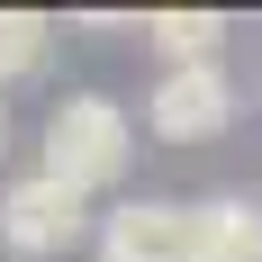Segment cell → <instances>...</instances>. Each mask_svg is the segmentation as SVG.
I'll use <instances>...</instances> for the list:
<instances>
[{"label": "cell", "instance_id": "1", "mask_svg": "<svg viewBox=\"0 0 262 262\" xmlns=\"http://www.w3.org/2000/svg\"><path fill=\"white\" fill-rule=\"evenodd\" d=\"M136 154V127H127V108L108 100V91H63V100L46 108V136H36V172H54L63 190H91L118 181Z\"/></svg>", "mask_w": 262, "mask_h": 262}, {"label": "cell", "instance_id": "2", "mask_svg": "<svg viewBox=\"0 0 262 262\" xmlns=\"http://www.w3.org/2000/svg\"><path fill=\"white\" fill-rule=\"evenodd\" d=\"M100 235V217H91V199L81 190H63L54 172H18V181H0V244L9 253H63V244Z\"/></svg>", "mask_w": 262, "mask_h": 262}, {"label": "cell", "instance_id": "3", "mask_svg": "<svg viewBox=\"0 0 262 262\" xmlns=\"http://www.w3.org/2000/svg\"><path fill=\"white\" fill-rule=\"evenodd\" d=\"M145 127L163 145H208V136H226L235 127V81H226V63H172V73H154Z\"/></svg>", "mask_w": 262, "mask_h": 262}, {"label": "cell", "instance_id": "4", "mask_svg": "<svg viewBox=\"0 0 262 262\" xmlns=\"http://www.w3.org/2000/svg\"><path fill=\"white\" fill-rule=\"evenodd\" d=\"M100 262H190V208L181 199H118L100 208Z\"/></svg>", "mask_w": 262, "mask_h": 262}, {"label": "cell", "instance_id": "5", "mask_svg": "<svg viewBox=\"0 0 262 262\" xmlns=\"http://www.w3.org/2000/svg\"><path fill=\"white\" fill-rule=\"evenodd\" d=\"M190 262H262V208L217 190L190 208Z\"/></svg>", "mask_w": 262, "mask_h": 262}, {"label": "cell", "instance_id": "6", "mask_svg": "<svg viewBox=\"0 0 262 262\" xmlns=\"http://www.w3.org/2000/svg\"><path fill=\"white\" fill-rule=\"evenodd\" d=\"M136 36L163 54V73H172V63H217V46H226V9H154Z\"/></svg>", "mask_w": 262, "mask_h": 262}, {"label": "cell", "instance_id": "7", "mask_svg": "<svg viewBox=\"0 0 262 262\" xmlns=\"http://www.w3.org/2000/svg\"><path fill=\"white\" fill-rule=\"evenodd\" d=\"M54 54V18L46 9H0V91L9 81H36Z\"/></svg>", "mask_w": 262, "mask_h": 262}, {"label": "cell", "instance_id": "8", "mask_svg": "<svg viewBox=\"0 0 262 262\" xmlns=\"http://www.w3.org/2000/svg\"><path fill=\"white\" fill-rule=\"evenodd\" d=\"M0 145H9V108H0Z\"/></svg>", "mask_w": 262, "mask_h": 262}, {"label": "cell", "instance_id": "9", "mask_svg": "<svg viewBox=\"0 0 262 262\" xmlns=\"http://www.w3.org/2000/svg\"><path fill=\"white\" fill-rule=\"evenodd\" d=\"M253 208H262V190H253Z\"/></svg>", "mask_w": 262, "mask_h": 262}]
</instances>
